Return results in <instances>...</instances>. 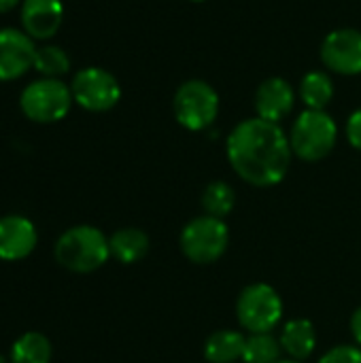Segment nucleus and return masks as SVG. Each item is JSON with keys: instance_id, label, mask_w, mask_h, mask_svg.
Returning <instances> with one entry per match:
<instances>
[{"instance_id": "nucleus-1", "label": "nucleus", "mask_w": 361, "mask_h": 363, "mask_svg": "<svg viewBox=\"0 0 361 363\" xmlns=\"http://www.w3.org/2000/svg\"><path fill=\"white\" fill-rule=\"evenodd\" d=\"M226 155L232 170L247 185L266 189L285 181L294 151L281 123L255 115L232 128L226 138Z\"/></svg>"}, {"instance_id": "nucleus-2", "label": "nucleus", "mask_w": 361, "mask_h": 363, "mask_svg": "<svg viewBox=\"0 0 361 363\" xmlns=\"http://www.w3.org/2000/svg\"><path fill=\"white\" fill-rule=\"evenodd\" d=\"M53 253L62 268L77 274H89L109 262L111 247L102 230L94 225H72L57 238Z\"/></svg>"}, {"instance_id": "nucleus-3", "label": "nucleus", "mask_w": 361, "mask_h": 363, "mask_svg": "<svg viewBox=\"0 0 361 363\" xmlns=\"http://www.w3.org/2000/svg\"><path fill=\"white\" fill-rule=\"evenodd\" d=\"M338 143V123L328 111L304 108L291 123L289 145L298 160L315 164L326 160Z\"/></svg>"}, {"instance_id": "nucleus-4", "label": "nucleus", "mask_w": 361, "mask_h": 363, "mask_svg": "<svg viewBox=\"0 0 361 363\" xmlns=\"http://www.w3.org/2000/svg\"><path fill=\"white\" fill-rule=\"evenodd\" d=\"M179 247L185 259L196 266H211L219 262L230 247V230L226 219L200 215L187 221L179 234Z\"/></svg>"}, {"instance_id": "nucleus-5", "label": "nucleus", "mask_w": 361, "mask_h": 363, "mask_svg": "<svg viewBox=\"0 0 361 363\" xmlns=\"http://www.w3.org/2000/svg\"><path fill=\"white\" fill-rule=\"evenodd\" d=\"M219 106L217 89L202 79L183 81L172 96V115L177 123L189 132L209 130L219 115Z\"/></svg>"}, {"instance_id": "nucleus-6", "label": "nucleus", "mask_w": 361, "mask_h": 363, "mask_svg": "<svg viewBox=\"0 0 361 363\" xmlns=\"http://www.w3.org/2000/svg\"><path fill=\"white\" fill-rule=\"evenodd\" d=\"M285 306L279 291L268 283L247 285L236 300V319L247 334H268L283 319Z\"/></svg>"}, {"instance_id": "nucleus-7", "label": "nucleus", "mask_w": 361, "mask_h": 363, "mask_svg": "<svg viewBox=\"0 0 361 363\" xmlns=\"http://www.w3.org/2000/svg\"><path fill=\"white\" fill-rule=\"evenodd\" d=\"M74 98L70 85L60 79H38L23 87L19 96L21 113L36 123H55L64 119Z\"/></svg>"}, {"instance_id": "nucleus-8", "label": "nucleus", "mask_w": 361, "mask_h": 363, "mask_svg": "<svg viewBox=\"0 0 361 363\" xmlns=\"http://www.w3.org/2000/svg\"><path fill=\"white\" fill-rule=\"evenodd\" d=\"M70 91L74 102L89 113H106L121 100V85L117 77L98 66L79 70L72 77Z\"/></svg>"}, {"instance_id": "nucleus-9", "label": "nucleus", "mask_w": 361, "mask_h": 363, "mask_svg": "<svg viewBox=\"0 0 361 363\" xmlns=\"http://www.w3.org/2000/svg\"><path fill=\"white\" fill-rule=\"evenodd\" d=\"M321 62L328 70L343 77L361 74V32L355 28L332 30L319 49Z\"/></svg>"}, {"instance_id": "nucleus-10", "label": "nucleus", "mask_w": 361, "mask_h": 363, "mask_svg": "<svg viewBox=\"0 0 361 363\" xmlns=\"http://www.w3.org/2000/svg\"><path fill=\"white\" fill-rule=\"evenodd\" d=\"M36 45L23 30L0 28V81L23 77L34 66Z\"/></svg>"}, {"instance_id": "nucleus-11", "label": "nucleus", "mask_w": 361, "mask_h": 363, "mask_svg": "<svg viewBox=\"0 0 361 363\" xmlns=\"http://www.w3.org/2000/svg\"><path fill=\"white\" fill-rule=\"evenodd\" d=\"M255 113L260 119L281 123L296 104V89L283 77H270L260 83L255 91Z\"/></svg>"}, {"instance_id": "nucleus-12", "label": "nucleus", "mask_w": 361, "mask_h": 363, "mask_svg": "<svg viewBox=\"0 0 361 363\" xmlns=\"http://www.w3.org/2000/svg\"><path fill=\"white\" fill-rule=\"evenodd\" d=\"M38 242V232L28 217H0V259L19 262L32 255Z\"/></svg>"}, {"instance_id": "nucleus-13", "label": "nucleus", "mask_w": 361, "mask_h": 363, "mask_svg": "<svg viewBox=\"0 0 361 363\" xmlns=\"http://www.w3.org/2000/svg\"><path fill=\"white\" fill-rule=\"evenodd\" d=\"M64 19L62 0H21V26L34 40L55 36Z\"/></svg>"}, {"instance_id": "nucleus-14", "label": "nucleus", "mask_w": 361, "mask_h": 363, "mask_svg": "<svg viewBox=\"0 0 361 363\" xmlns=\"http://www.w3.org/2000/svg\"><path fill=\"white\" fill-rule=\"evenodd\" d=\"M279 342L283 353L294 362H306L317 349V330L309 319H291L281 328Z\"/></svg>"}, {"instance_id": "nucleus-15", "label": "nucleus", "mask_w": 361, "mask_h": 363, "mask_svg": "<svg viewBox=\"0 0 361 363\" xmlns=\"http://www.w3.org/2000/svg\"><path fill=\"white\" fill-rule=\"evenodd\" d=\"M109 247L111 257H115L123 266H132L147 257L151 240L140 228H121L109 238Z\"/></svg>"}, {"instance_id": "nucleus-16", "label": "nucleus", "mask_w": 361, "mask_h": 363, "mask_svg": "<svg viewBox=\"0 0 361 363\" xmlns=\"http://www.w3.org/2000/svg\"><path fill=\"white\" fill-rule=\"evenodd\" d=\"M247 336L236 330H217L204 340V359L209 363H236L243 359Z\"/></svg>"}, {"instance_id": "nucleus-17", "label": "nucleus", "mask_w": 361, "mask_h": 363, "mask_svg": "<svg viewBox=\"0 0 361 363\" xmlns=\"http://www.w3.org/2000/svg\"><path fill=\"white\" fill-rule=\"evenodd\" d=\"M334 81L326 70H311L302 77L298 96L302 104L311 111H326L334 100Z\"/></svg>"}, {"instance_id": "nucleus-18", "label": "nucleus", "mask_w": 361, "mask_h": 363, "mask_svg": "<svg viewBox=\"0 0 361 363\" xmlns=\"http://www.w3.org/2000/svg\"><path fill=\"white\" fill-rule=\"evenodd\" d=\"M53 355L51 342L40 332L21 334L11 347V363H49Z\"/></svg>"}, {"instance_id": "nucleus-19", "label": "nucleus", "mask_w": 361, "mask_h": 363, "mask_svg": "<svg viewBox=\"0 0 361 363\" xmlns=\"http://www.w3.org/2000/svg\"><path fill=\"white\" fill-rule=\"evenodd\" d=\"M200 204H202L204 215L226 219L236 206V191L226 181H211L202 191Z\"/></svg>"}, {"instance_id": "nucleus-20", "label": "nucleus", "mask_w": 361, "mask_h": 363, "mask_svg": "<svg viewBox=\"0 0 361 363\" xmlns=\"http://www.w3.org/2000/svg\"><path fill=\"white\" fill-rule=\"evenodd\" d=\"M283 355L279 338L268 334H249L243 351V363H279Z\"/></svg>"}, {"instance_id": "nucleus-21", "label": "nucleus", "mask_w": 361, "mask_h": 363, "mask_svg": "<svg viewBox=\"0 0 361 363\" xmlns=\"http://www.w3.org/2000/svg\"><path fill=\"white\" fill-rule=\"evenodd\" d=\"M34 68L36 72L45 74V79H57L70 70V57L62 47H55V45L36 47Z\"/></svg>"}, {"instance_id": "nucleus-22", "label": "nucleus", "mask_w": 361, "mask_h": 363, "mask_svg": "<svg viewBox=\"0 0 361 363\" xmlns=\"http://www.w3.org/2000/svg\"><path fill=\"white\" fill-rule=\"evenodd\" d=\"M317 363H361V347L357 345H336Z\"/></svg>"}, {"instance_id": "nucleus-23", "label": "nucleus", "mask_w": 361, "mask_h": 363, "mask_svg": "<svg viewBox=\"0 0 361 363\" xmlns=\"http://www.w3.org/2000/svg\"><path fill=\"white\" fill-rule=\"evenodd\" d=\"M345 136H347V143L355 151H361V108L349 115V119L345 123Z\"/></svg>"}, {"instance_id": "nucleus-24", "label": "nucleus", "mask_w": 361, "mask_h": 363, "mask_svg": "<svg viewBox=\"0 0 361 363\" xmlns=\"http://www.w3.org/2000/svg\"><path fill=\"white\" fill-rule=\"evenodd\" d=\"M349 328H351V336H353L355 345L361 347V306L360 308H355V313L351 315V323H349Z\"/></svg>"}, {"instance_id": "nucleus-25", "label": "nucleus", "mask_w": 361, "mask_h": 363, "mask_svg": "<svg viewBox=\"0 0 361 363\" xmlns=\"http://www.w3.org/2000/svg\"><path fill=\"white\" fill-rule=\"evenodd\" d=\"M21 0H0V13H6L11 9H15Z\"/></svg>"}, {"instance_id": "nucleus-26", "label": "nucleus", "mask_w": 361, "mask_h": 363, "mask_svg": "<svg viewBox=\"0 0 361 363\" xmlns=\"http://www.w3.org/2000/svg\"><path fill=\"white\" fill-rule=\"evenodd\" d=\"M0 363H11V359H6L4 355H0Z\"/></svg>"}, {"instance_id": "nucleus-27", "label": "nucleus", "mask_w": 361, "mask_h": 363, "mask_svg": "<svg viewBox=\"0 0 361 363\" xmlns=\"http://www.w3.org/2000/svg\"><path fill=\"white\" fill-rule=\"evenodd\" d=\"M279 363H302V362H294V359H281Z\"/></svg>"}, {"instance_id": "nucleus-28", "label": "nucleus", "mask_w": 361, "mask_h": 363, "mask_svg": "<svg viewBox=\"0 0 361 363\" xmlns=\"http://www.w3.org/2000/svg\"><path fill=\"white\" fill-rule=\"evenodd\" d=\"M189 2H204V0H189Z\"/></svg>"}]
</instances>
